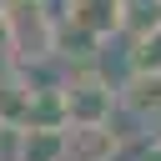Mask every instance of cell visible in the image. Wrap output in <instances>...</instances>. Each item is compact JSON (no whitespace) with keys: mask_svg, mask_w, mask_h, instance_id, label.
Masks as SVG:
<instances>
[{"mask_svg":"<svg viewBox=\"0 0 161 161\" xmlns=\"http://www.w3.org/2000/svg\"><path fill=\"white\" fill-rule=\"evenodd\" d=\"M116 111H131V116H161V70L151 75H126L116 86Z\"/></svg>","mask_w":161,"mask_h":161,"instance_id":"cell-5","label":"cell"},{"mask_svg":"<svg viewBox=\"0 0 161 161\" xmlns=\"http://www.w3.org/2000/svg\"><path fill=\"white\" fill-rule=\"evenodd\" d=\"M156 146H161V141H156Z\"/></svg>","mask_w":161,"mask_h":161,"instance_id":"cell-8","label":"cell"},{"mask_svg":"<svg viewBox=\"0 0 161 161\" xmlns=\"http://www.w3.org/2000/svg\"><path fill=\"white\" fill-rule=\"evenodd\" d=\"M161 20V0H121L116 5V35H136Z\"/></svg>","mask_w":161,"mask_h":161,"instance_id":"cell-7","label":"cell"},{"mask_svg":"<svg viewBox=\"0 0 161 161\" xmlns=\"http://www.w3.org/2000/svg\"><path fill=\"white\" fill-rule=\"evenodd\" d=\"M60 111L65 126H101L116 121V86L96 65H70L60 75Z\"/></svg>","mask_w":161,"mask_h":161,"instance_id":"cell-2","label":"cell"},{"mask_svg":"<svg viewBox=\"0 0 161 161\" xmlns=\"http://www.w3.org/2000/svg\"><path fill=\"white\" fill-rule=\"evenodd\" d=\"M116 156H121V131H116V121L65 126V161H116Z\"/></svg>","mask_w":161,"mask_h":161,"instance_id":"cell-3","label":"cell"},{"mask_svg":"<svg viewBox=\"0 0 161 161\" xmlns=\"http://www.w3.org/2000/svg\"><path fill=\"white\" fill-rule=\"evenodd\" d=\"M126 65H131L136 75L161 70V20L146 25V30H136V35H126Z\"/></svg>","mask_w":161,"mask_h":161,"instance_id":"cell-6","label":"cell"},{"mask_svg":"<svg viewBox=\"0 0 161 161\" xmlns=\"http://www.w3.org/2000/svg\"><path fill=\"white\" fill-rule=\"evenodd\" d=\"M10 161H65V126H15Z\"/></svg>","mask_w":161,"mask_h":161,"instance_id":"cell-4","label":"cell"},{"mask_svg":"<svg viewBox=\"0 0 161 161\" xmlns=\"http://www.w3.org/2000/svg\"><path fill=\"white\" fill-rule=\"evenodd\" d=\"M0 50L20 70L50 65L60 55V25L50 0H0Z\"/></svg>","mask_w":161,"mask_h":161,"instance_id":"cell-1","label":"cell"}]
</instances>
